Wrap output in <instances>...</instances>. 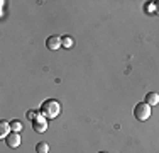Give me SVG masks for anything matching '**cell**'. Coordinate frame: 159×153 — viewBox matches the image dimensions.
<instances>
[{
  "label": "cell",
  "instance_id": "obj_1",
  "mask_svg": "<svg viewBox=\"0 0 159 153\" xmlns=\"http://www.w3.org/2000/svg\"><path fill=\"white\" fill-rule=\"evenodd\" d=\"M41 114H43L46 119H54V117L59 116V112H61V106H59L58 101H54V99H46V101L43 102V106H41Z\"/></svg>",
  "mask_w": 159,
  "mask_h": 153
},
{
  "label": "cell",
  "instance_id": "obj_2",
  "mask_svg": "<svg viewBox=\"0 0 159 153\" xmlns=\"http://www.w3.org/2000/svg\"><path fill=\"white\" fill-rule=\"evenodd\" d=\"M151 106L146 104V102H139L137 106L134 107V116L137 121H147L151 117Z\"/></svg>",
  "mask_w": 159,
  "mask_h": 153
},
{
  "label": "cell",
  "instance_id": "obj_3",
  "mask_svg": "<svg viewBox=\"0 0 159 153\" xmlns=\"http://www.w3.org/2000/svg\"><path fill=\"white\" fill-rule=\"evenodd\" d=\"M61 46H63V37H59V36H49L46 39V48L51 49V51H56Z\"/></svg>",
  "mask_w": 159,
  "mask_h": 153
},
{
  "label": "cell",
  "instance_id": "obj_4",
  "mask_svg": "<svg viewBox=\"0 0 159 153\" xmlns=\"http://www.w3.org/2000/svg\"><path fill=\"white\" fill-rule=\"evenodd\" d=\"M32 128H34V131H37V133H44V131L48 129V121H46V117L41 114L37 119L32 121Z\"/></svg>",
  "mask_w": 159,
  "mask_h": 153
},
{
  "label": "cell",
  "instance_id": "obj_5",
  "mask_svg": "<svg viewBox=\"0 0 159 153\" xmlns=\"http://www.w3.org/2000/svg\"><path fill=\"white\" fill-rule=\"evenodd\" d=\"M5 143H7V146H9V148H17L19 145H20V135L12 131L9 136L5 138Z\"/></svg>",
  "mask_w": 159,
  "mask_h": 153
},
{
  "label": "cell",
  "instance_id": "obj_6",
  "mask_svg": "<svg viewBox=\"0 0 159 153\" xmlns=\"http://www.w3.org/2000/svg\"><path fill=\"white\" fill-rule=\"evenodd\" d=\"M12 133V128H10V122L9 121H0V138L5 140L7 136Z\"/></svg>",
  "mask_w": 159,
  "mask_h": 153
},
{
  "label": "cell",
  "instance_id": "obj_7",
  "mask_svg": "<svg viewBox=\"0 0 159 153\" xmlns=\"http://www.w3.org/2000/svg\"><path fill=\"white\" fill-rule=\"evenodd\" d=\"M146 104H149L151 107L152 106H157L159 104V94H156V92H149V94H146Z\"/></svg>",
  "mask_w": 159,
  "mask_h": 153
},
{
  "label": "cell",
  "instance_id": "obj_8",
  "mask_svg": "<svg viewBox=\"0 0 159 153\" xmlns=\"http://www.w3.org/2000/svg\"><path fill=\"white\" fill-rule=\"evenodd\" d=\"M36 151L37 153H48L49 151V145L46 143V141H41V143L36 145Z\"/></svg>",
  "mask_w": 159,
  "mask_h": 153
},
{
  "label": "cell",
  "instance_id": "obj_9",
  "mask_svg": "<svg viewBox=\"0 0 159 153\" xmlns=\"http://www.w3.org/2000/svg\"><path fill=\"white\" fill-rule=\"evenodd\" d=\"M10 128H12L14 133H19L22 128H24V124H22L20 121H10Z\"/></svg>",
  "mask_w": 159,
  "mask_h": 153
},
{
  "label": "cell",
  "instance_id": "obj_10",
  "mask_svg": "<svg viewBox=\"0 0 159 153\" xmlns=\"http://www.w3.org/2000/svg\"><path fill=\"white\" fill-rule=\"evenodd\" d=\"M73 44H75V41H73L71 36H64L63 37V48H71Z\"/></svg>",
  "mask_w": 159,
  "mask_h": 153
},
{
  "label": "cell",
  "instance_id": "obj_11",
  "mask_svg": "<svg viewBox=\"0 0 159 153\" xmlns=\"http://www.w3.org/2000/svg\"><path fill=\"white\" fill-rule=\"evenodd\" d=\"M39 116H41V112H37V111H29V112H27V117H29V119H31V121L37 119V117H39Z\"/></svg>",
  "mask_w": 159,
  "mask_h": 153
},
{
  "label": "cell",
  "instance_id": "obj_12",
  "mask_svg": "<svg viewBox=\"0 0 159 153\" xmlns=\"http://www.w3.org/2000/svg\"><path fill=\"white\" fill-rule=\"evenodd\" d=\"M154 12L159 14V0H157V2H154Z\"/></svg>",
  "mask_w": 159,
  "mask_h": 153
},
{
  "label": "cell",
  "instance_id": "obj_13",
  "mask_svg": "<svg viewBox=\"0 0 159 153\" xmlns=\"http://www.w3.org/2000/svg\"><path fill=\"white\" fill-rule=\"evenodd\" d=\"M98 153H107V151H98Z\"/></svg>",
  "mask_w": 159,
  "mask_h": 153
}]
</instances>
